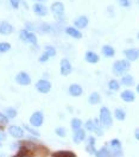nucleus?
I'll return each instance as SVG.
<instances>
[{"label": "nucleus", "instance_id": "f257e3e1", "mask_svg": "<svg viewBox=\"0 0 139 157\" xmlns=\"http://www.w3.org/2000/svg\"><path fill=\"white\" fill-rule=\"evenodd\" d=\"M130 69V61L127 59H121V61H117L113 64V73L117 75H122L125 74Z\"/></svg>", "mask_w": 139, "mask_h": 157}, {"label": "nucleus", "instance_id": "f03ea898", "mask_svg": "<svg viewBox=\"0 0 139 157\" xmlns=\"http://www.w3.org/2000/svg\"><path fill=\"white\" fill-rule=\"evenodd\" d=\"M100 121L103 128H109L112 125V116L107 107H101L100 109Z\"/></svg>", "mask_w": 139, "mask_h": 157}, {"label": "nucleus", "instance_id": "7ed1b4c3", "mask_svg": "<svg viewBox=\"0 0 139 157\" xmlns=\"http://www.w3.org/2000/svg\"><path fill=\"white\" fill-rule=\"evenodd\" d=\"M19 37L23 42L31 43V44H36L37 43V37L33 32H30L29 30H21L19 33Z\"/></svg>", "mask_w": 139, "mask_h": 157}, {"label": "nucleus", "instance_id": "20e7f679", "mask_svg": "<svg viewBox=\"0 0 139 157\" xmlns=\"http://www.w3.org/2000/svg\"><path fill=\"white\" fill-rule=\"evenodd\" d=\"M109 147H111V150H109L111 156L119 157V156L122 155V151H121V143H120V140H118V139H113V140H111Z\"/></svg>", "mask_w": 139, "mask_h": 157}, {"label": "nucleus", "instance_id": "39448f33", "mask_svg": "<svg viewBox=\"0 0 139 157\" xmlns=\"http://www.w3.org/2000/svg\"><path fill=\"white\" fill-rule=\"evenodd\" d=\"M100 125L99 120L98 119H89L87 123H86V128L88 131H92V132H98V135H102V130H100Z\"/></svg>", "mask_w": 139, "mask_h": 157}, {"label": "nucleus", "instance_id": "423d86ee", "mask_svg": "<svg viewBox=\"0 0 139 157\" xmlns=\"http://www.w3.org/2000/svg\"><path fill=\"white\" fill-rule=\"evenodd\" d=\"M43 121H44V117H43V113H42V112H35V113L30 117L31 125L35 126V128H39V126H42Z\"/></svg>", "mask_w": 139, "mask_h": 157}, {"label": "nucleus", "instance_id": "0eeeda50", "mask_svg": "<svg viewBox=\"0 0 139 157\" xmlns=\"http://www.w3.org/2000/svg\"><path fill=\"white\" fill-rule=\"evenodd\" d=\"M51 11H52V14L56 18L60 19L61 17L63 16V13H64V6H63V4L61 1H56V2H54L51 5Z\"/></svg>", "mask_w": 139, "mask_h": 157}, {"label": "nucleus", "instance_id": "6e6552de", "mask_svg": "<svg viewBox=\"0 0 139 157\" xmlns=\"http://www.w3.org/2000/svg\"><path fill=\"white\" fill-rule=\"evenodd\" d=\"M16 81H17V83H19L21 86H28L31 83V78L28 73L20 71L19 74H17V76H16Z\"/></svg>", "mask_w": 139, "mask_h": 157}, {"label": "nucleus", "instance_id": "1a4fd4ad", "mask_svg": "<svg viewBox=\"0 0 139 157\" xmlns=\"http://www.w3.org/2000/svg\"><path fill=\"white\" fill-rule=\"evenodd\" d=\"M36 89H37L38 92H40V93L45 94V93L50 92V89H51V83H50L49 81H47V80H39V81L36 83Z\"/></svg>", "mask_w": 139, "mask_h": 157}, {"label": "nucleus", "instance_id": "9d476101", "mask_svg": "<svg viewBox=\"0 0 139 157\" xmlns=\"http://www.w3.org/2000/svg\"><path fill=\"white\" fill-rule=\"evenodd\" d=\"M13 32V26L11 25L9 21H0V35H4V36H7L11 35Z\"/></svg>", "mask_w": 139, "mask_h": 157}, {"label": "nucleus", "instance_id": "9b49d317", "mask_svg": "<svg viewBox=\"0 0 139 157\" xmlns=\"http://www.w3.org/2000/svg\"><path fill=\"white\" fill-rule=\"evenodd\" d=\"M71 70H73V67H71L69 61L67 59H62L61 61V74L67 76V75H69L70 73H71Z\"/></svg>", "mask_w": 139, "mask_h": 157}, {"label": "nucleus", "instance_id": "f8f14e48", "mask_svg": "<svg viewBox=\"0 0 139 157\" xmlns=\"http://www.w3.org/2000/svg\"><path fill=\"white\" fill-rule=\"evenodd\" d=\"M9 133L14 138L24 137V130H23L21 128H19V126H16V125H13V126H10V128H9Z\"/></svg>", "mask_w": 139, "mask_h": 157}, {"label": "nucleus", "instance_id": "ddd939ff", "mask_svg": "<svg viewBox=\"0 0 139 157\" xmlns=\"http://www.w3.org/2000/svg\"><path fill=\"white\" fill-rule=\"evenodd\" d=\"M86 139V132H85V130H82V128H79V130H75V133L73 135V140H74V143H76V144H80L82 140H85Z\"/></svg>", "mask_w": 139, "mask_h": 157}, {"label": "nucleus", "instance_id": "4468645a", "mask_svg": "<svg viewBox=\"0 0 139 157\" xmlns=\"http://www.w3.org/2000/svg\"><path fill=\"white\" fill-rule=\"evenodd\" d=\"M125 56H126L127 61H136L139 57V50L138 49L125 50Z\"/></svg>", "mask_w": 139, "mask_h": 157}, {"label": "nucleus", "instance_id": "2eb2a0df", "mask_svg": "<svg viewBox=\"0 0 139 157\" xmlns=\"http://www.w3.org/2000/svg\"><path fill=\"white\" fill-rule=\"evenodd\" d=\"M121 99L125 101V102H132V101H134V93L132 92V90H130V89H126V90H124L122 93H121Z\"/></svg>", "mask_w": 139, "mask_h": 157}, {"label": "nucleus", "instance_id": "dca6fc26", "mask_svg": "<svg viewBox=\"0 0 139 157\" xmlns=\"http://www.w3.org/2000/svg\"><path fill=\"white\" fill-rule=\"evenodd\" d=\"M33 11H35V13H36L37 16H40V17L47 16V13H48L47 7H45L43 4H35V5H33Z\"/></svg>", "mask_w": 139, "mask_h": 157}, {"label": "nucleus", "instance_id": "f3484780", "mask_svg": "<svg viewBox=\"0 0 139 157\" xmlns=\"http://www.w3.org/2000/svg\"><path fill=\"white\" fill-rule=\"evenodd\" d=\"M74 23H75V26H76V28L83 29V28H86V26L88 25V18L85 17V16H81L79 18H76Z\"/></svg>", "mask_w": 139, "mask_h": 157}, {"label": "nucleus", "instance_id": "a211bd4d", "mask_svg": "<svg viewBox=\"0 0 139 157\" xmlns=\"http://www.w3.org/2000/svg\"><path fill=\"white\" fill-rule=\"evenodd\" d=\"M85 59L88 63H98L99 62V56L94 51H87Z\"/></svg>", "mask_w": 139, "mask_h": 157}, {"label": "nucleus", "instance_id": "6ab92c4d", "mask_svg": "<svg viewBox=\"0 0 139 157\" xmlns=\"http://www.w3.org/2000/svg\"><path fill=\"white\" fill-rule=\"evenodd\" d=\"M69 93L73 97H80L83 93V90H82V87L79 85H71L69 87Z\"/></svg>", "mask_w": 139, "mask_h": 157}, {"label": "nucleus", "instance_id": "aec40b11", "mask_svg": "<svg viewBox=\"0 0 139 157\" xmlns=\"http://www.w3.org/2000/svg\"><path fill=\"white\" fill-rule=\"evenodd\" d=\"M66 32L71 36V37H74V38H81L82 37V33L80 32L79 30H76L75 28H67L66 29Z\"/></svg>", "mask_w": 139, "mask_h": 157}, {"label": "nucleus", "instance_id": "412c9836", "mask_svg": "<svg viewBox=\"0 0 139 157\" xmlns=\"http://www.w3.org/2000/svg\"><path fill=\"white\" fill-rule=\"evenodd\" d=\"M102 54H103L106 57H112V56H114L115 51H114V49H113L111 45H103V47H102Z\"/></svg>", "mask_w": 139, "mask_h": 157}, {"label": "nucleus", "instance_id": "4be33fe9", "mask_svg": "<svg viewBox=\"0 0 139 157\" xmlns=\"http://www.w3.org/2000/svg\"><path fill=\"white\" fill-rule=\"evenodd\" d=\"M52 157H76L73 151H57L52 154Z\"/></svg>", "mask_w": 139, "mask_h": 157}, {"label": "nucleus", "instance_id": "5701e85b", "mask_svg": "<svg viewBox=\"0 0 139 157\" xmlns=\"http://www.w3.org/2000/svg\"><path fill=\"white\" fill-rule=\"evenodd\" d=\"M95 156H96V157H111V152H109L108 147H101L100 150H98V151H96Z\"/></svg>", "mask_w": 139, "mask_h": 157}, {"label": "nucleus", "instance_id": "b1692460", "mask_svg": "<svg viewBox=\"0 0 139 157\" xmlns=\"http://www.w3.org/2000/svg\"><path fill=\"white\" fill-rule=\"evenodd\" d=\"M101 98H100L99 93H96V92H94V93H92L89 95V99H88V101H89V104L92 105H96V104H99Z\"/></svg>", "mask_w": 139, "mask_h": 157}, {"label": "nucleus", "instance_id": "393cba45", "mask_svg": "<svg viewBox=\"0 0 139 157\" xmlns=\"http://www.w3.org/2000/svg\"><path fill=\"white\" fill-rule=\"evenodd\" d=\"M121 83L125 85V86H132L134 83V78L131 75H124L121 78Z\"/></svg>", "mask_w": 139, "mask_h": 157}, {"label": "nucleus", "instance_id": "a878e982", "mask_svg": "<svg viewBox=\"0 0 139 157\" xmlns=\"http://www.w3.org/2000/svg\"><path fill=\"white\" fill-rule=\"evenodd\" d=\"M5 114H6V117L9 118V119H13V118L17 117V111L14 108L9 107L5 109Z\"/></svg>", "mask_w": 139, "mask_h": 157}, {"label": "nucleus", "instance_id": "bb28decb", "mask_svg": "<svg viewBox=\"0 0 139 157\" xmlns=\"http://www.w3.org/2000/svg\"><path fill=\"white\" fill-rule=\"evenodd\" d=\"M114 116H115V118H117L118 120H124V119L126 118V113H125L121 108H117L115 112H114Z\"/></svg>", "mask_w": 139, "mask_h": 157}, {"label": "nucleus", "instance_id": "cd10ccee", "mask_svg": "<svg viewBox=\"0 0 139 157\" xmlns=\"http://www.w3.org/2000/svg\"><path fill=\"white\" fill-rule=\"evenodd\" d=\"M81 125H82V121L80 120L79 118H74L71 120V128H73V130H79V128H81Z\"/></svg>", "mask_w": 139, "mask_h": 157}, {"label": "nucleus", "instance_id": "c85d7f7f", "mask_svg": "<svg viewBox=\"0 0 139 157\" xmlns=\"http://www.w3.org/2000/svg\"><path fill=\"white\" fill-rule=\"evenodd\" d=\"M108 87L111 90H118L119 89V82L117 80H111L108 82Z\"/></svg>", "mask_w": 139, "mask_h": 157}, {"label": "nucleus", "instance_id": "c756f323", "mask_svg": "<svg viewBox=\"0 0 139 157\" xmlns=\"http://www.w3.org/2000/svg\"><path fill=\"white\" fill-rule=\"evenodd\" d=\"M11 49V45L6 42H2L0 43V54H4V52H7Z\"/></svg>", "mask_w": 139, "mask_h": 157}, {"label": "nucleus", "instance_id": "7c9ffc66", "mask_svg": "<svg viewBox=\"0 0 139 157\" xmlns=\"http://www.w3.org/2000/svg\"><path fill=\"white\" fill-rule=\"evenodd\" d=\"M28 152H29V150H28V147H25V145H23V147H20V150L18 151V154L16 155L14 157H25L28 155Z\"/></svg>", "mask_w": 139, "mask_h": 157}, {"label": "nucleus", "instance_id": "2f4dec72", "mask_svg": "<svg viewBox=\"0 0 139 157\" xmlns=\"http://www.w3.org/2000/svg\"><path fill=\"white\" fill-rule=\"evenodd\" d=\"M45 52L49 55L50 57H52V56L56 55V49L54 47H51V45H48V47H45Z\"/></svg>", "mask_w": 139, "mask_h": 157}, {"label": "nucleus", "instance_id": "473e14b6", "mask_svg": "<svg viewBox=\"0 0 139 157\" xmlns=\"http://www.w3.org/2000/svg\"><path fill=\"white\" fill-rule=\"evenodd\" d=\"M86 150H87V152H89L90 155H95L96 151H98V150H95V144H87Z\"/></svg>", "mask_w": 139, "mask_h": 157}, {"label": "nucleus", "instance_id": "72a5a7b5", "mask_svg": "<svg viewBox=\"0 0 139 157\" xmlns=\"http://www.w3.org/2000/svg\"><path fill=\"white\" fill-rule=\"evenodd\" d=\"M55 132H56V135L60 136V137H66V136H67V130L64 128H57Z\"/></svg>", "mask_w": 139, "mask_h": 157}, {"label": "nucleus", "instance_id": "f704fd0d", "mask_svg": "<svg viewBox=\"0 0 139 157\" xmlns=\"http://www.w3.org/2000/svg\"><path fill=\"white\" fill-rule=\"evenodd\" d=\"M7 123H9V118L6 117V114L5 113H0V124L6 125Z\"/></svg>", "mask_w": 139, "mask_h": 157}, {"label": "nucleus", "instance_id": "c9c22d12", "mask_svg": "<svg viewBox=\"0 0 139 157\" xmlns=\"http://www.w3.org/2000/svg\"><path fill=\"white\" fill-rule=\"evenodd\" d=\"M24 128H25L26 131H29L31 135H33V136H39V132H37L36 130H33V128H30V126H28V125H24Z\"/></svg>", "mask_w": 139, "mask_h": 157}, {"label": "nucleus", "instance_id": "e433bc0d", "mask_svg": "<svg viewBox=\"0 0 139 157\" xmlns=\"http://www.w3.org/2000/svg\"><path fill=\"white\" fill-rule=\"evenodd\" d=\"M117 1H118V4H119L120 6H124V7H129L130 6L129 0H117Z\"/></svg>", "mask_w": 139, "mask_h": 157}, {"label": "nucleus", "instance_id": "4c0bfd02", "mask_svg": "<svg viewBox=\"0 0 139 157\" xmlns=\"http://www.w3.org/2000/svg\"><path fill=\"white\" fill-rule=\"evenodd\" d=\"M10 4L12 5V7H14V9H18V7H19L20 0H10Z\"/></svg>", "mask_w": 139, "mask_h": 157}, {"label": "nucleus", "instance_id": "58836bf2", "mask_svg": "<svg viewBox=\"0 0 139 157\" xmlns=\"http://www.w3.org/2000/svg\"><path fill=\"white\" fill-rule=\"evenodd\" d=\"M49 57H50L49 55H48L47 52H44V54L39 57V62H47V61L49 59Z\"/></svg>", "mask_w": 139, "mask_h": 157}, {"label": "nucleus", "instance_id": "ea45409f", "mask_svg": "<svg viewBox=\"0 0 139 157\" xmlns=\"http://www.w3.org/2000/svg\"><path fill=\"white\" fill-rule=\"evenodd\" d=\"M5 139H6V135L4 132H0V142L1 140H5Z\"/></svg>", "mask_w": 139, "mask_h": 157}, {"label": "nucleus", "instance_id": "a19ab883", "mask_svg": "<svg viewBox=\"0 0 139 157\" xmlns=\"http://www.w3.org/2000/svg\"><path fill=\"white\" fill-rule=\"evenodd\" d=\"M94 143H95V138L94 137L88 138V144H94Z\"/></svg>", "mask_w": 139, "mask_h": 157}, {"label": "nucleus", "instance_id": "79ce46f5", "mask_svg": "<svg viewBox=\"0 0 139 157\" xmlns=\"http://www.w3.org/2000/svg\"><path fill=\"white\" fill-rule=\"evenodd\" d=\"M134 137H136V139L139 140V128H137V130L134 131Z\"/></svg>", "mask_w": 139, "mask_h": 157}, {"label": "nucleus", "instance_id": "37998d69", "mask_svg": "<svg viewBox=\"0 0 139 157\" xmlns=\"http://www.w3.org/2000/svg\"><path fill=\"white\" fill-rule=\"evenodd\" d=\"M137 92H138V93H139V85H138V86H137Z\"/></svg>", "mask_w": 139, "mask_h": 157}, {"label": "nucleus", "instance_id": "c03bdc74", "mask_svg": "<svg viewBox=\"0 0 139 157\" xmlns=\"http://www.w3.org/2000/svg\"><path fill=\"white\" fill-rule=\"evenodd\" d=\"M0 157H5V156H4V155H0Z\"/></svg>", "mask_w": 139, "mask_h": 157}, {"label": "nucleus", "instance_id": "a18cd8bd", "mask_svg": "<svg viewBox=\"0 0 139 157\" xmlns=\"http://www.w3.org/2000/svg\"><path fill=\"white\" fill-rule=\"evenodd\" d=\"M37 1H44V0H37Z\"/></svg>", "mask_w": 139, "mask_h": 157}, {"label": "nucleus", "instance_id": "49530a36", "mask_svg": "<svg viewBox=\"0 0 139 157\" xmlns=\"http://www.w3.org/2000/svg\"><path fill=\"white\" fill-rule=\"evenodd\" d=\"M138 38H139V33H138Z\"/></svg>", "mask_w": 139, "mask_h": 157}, {"label": "nucleus", "instance_id": "de8ad7c7", "mask_svg": "<svg viewBox=\"0 0 139 157\" xmlns=\"http://www.w3.org/2000/svg\"><path fill=\"white\" fill-rule=\"evenodd\" d=\"M0 147H1V144H0Z\"/></svg>", "mask_w": 139, "mask_h": 157}, {"label": "nucleus", "instance_id": "09e8293b", "mask_svg": "<svg viewBox=\"0 0 139 157\" xmlns=\"http://www.w3.org/2000/svg\"><path fill=\"white\" fill-rule=\"evenodd\" d=\"M138 4H139V0H138Z\"/></svg>", "mask_w": 139, "mask_h": 157}]
</instances>
